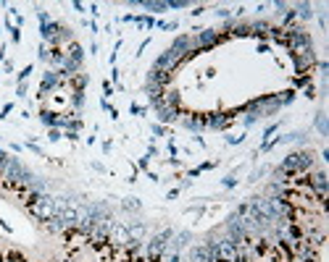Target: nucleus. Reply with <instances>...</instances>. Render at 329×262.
<instances>
[{
    "label": "nucleus",
    "instance_id": "1",
    "mask_svg": "<svg viewBox=\"0 0 329 262\" xmlns=\"http://www.w3.org/2000/svg\"><path fill=\"white\" fill-rule=\"evenodd\" d=\"M284 171V176H292V173H308L313 168V155L311 152H292L287 155L284 162L279 165Z\"/></svg>",
    "mask_w": 329,
    "mask_h": 262
},
{
    "label": "nucleus",
    "instance_id": "2",
    "mask_svg": "<svg viewBox=\"0 0 329 262\" xmlns=\"http://www.w3.org/2000/svg\"><path fill=\"white\" fill-rule=\"evenodd\" d=\"M284 45L290 47L292 53H300V50H306V47H311V37H308L306 29L292 26V29H284Z\"/></svg>",
    "mask_w": 329,
    "mask_h": 262
},
{
    "label": "nucleus",
    "instance_id": "3",
    "mask_svg": "<svg viewBox=\"0 0 329 262\" xmlns=\"http://www.w3.org/2000/svg\"><path fill=\"white\" fill-rule=\"evenodd\" d=\"M198 34H195L192 40V47H198V53H208L211 47H216L221 42V34L213 32V29H195Z\"/></svg>",
    "mask_w": 329,
    "mask_h": 262
},
{
    "label": "nucleus",
    "instance_id": "4",
    "mask_svg": "<svg viewBox=\"0 0 329 262\" xmlns=\"http://www.w3.org/2000/svg\"><path fill=\"white\" fill-rule=\"evenodd\" d=\"M171 228H166V231H161L156 239L148 244V254H150V260L153 262H158L161 257H164V252H166V244H169V239H171Z\"/></svg>",
    "mask_w": 329,
    "mask_h": 262
},
{
    "label": "nucleus",
    "instance_id": "5",
    "mask_svg": "<svg viewBox=\"0 0 329 262\" xmlns=\"http://www.w3.org/2000/svg\"><path fill=\"white\" fill-rule=\"evenodd\" d=\"M292 60H295L298 74H306V71H311L319 63L316 55H313V47H306V50H300V53H292Z\"/></svg>",
    "mask_w": 329,
    "mask_h": 262
},
{
    "label": "nucleus",
    "instance_id": "6",
    "mask_svg": "<svg viewBox=\"0 0 329 262\" xmlns=\"http://www.w3.org/2000/svg\"><path fill=\"white\" fill-rule=\"evenodd\" d=\"M192 50V37H187V34H182V37H177L171 42V47H169V53L174 55V58H187V53Z\"/></svg>",
    "mask_w": 329,
    "mask_h": 262
},
{
    "label": "nucleus",
    "instance_id": "7",
    "mask_svg": "<svg viewBox=\"0 0 329 262\" xmlns=\"http://www.w3.org/2000/svg\"><path fill=\"white\" fill-rule=\"evenodd\" d=\"M179 58H174V55L166 50V53H161L158 58H156V63H153V68L156 71H166V74H174V71H177V66H179Z\"/></svg>",
    "mask_w": 329,
    "mask_h": 262
},
{
    "label": "nucleus",
    "instance_id": "8",
    "mask_svg": "<svg viewBox=\"0 0 329 262\" xmlns=\"http://www.w3.org/2000/svg\"><path fill=\"white\" fill-rule=\"evenodd\" d=\"M24 173H26V168L19 162V158H11L8 165H5V171H3V176L8 181H24Z\"/></svg>",
    "mask_w": 329,
    "mask_h": 262
},
{
    "label": "nucleus",
    "instance_id": "9",
    "mask_svg": "<svg viewBox=\"0 0 329 262\" xmlns=\"http://www.w3.org/2000/svg\"><path fill=\"white\" fill-rule=\"evenodd\" d=\"M308 186H313V192H316V197H319V200H324V197H327V189H329V183H327V176H324V171L313 173L311 179H308Z\"/></svg>",
    "mask_w": 329,
    "mask_h": 262
},
{
    "label": "nucleus",
    "instance_id": "10",
    "mask_svg": "<svg viewBox=\"0 0 329 262\" xmlns=\"http://www.w3.org/2000/svg\"><path fill=\"white\" fill-rule=\"evenodd\" d=\"M229 123H232V116H227V113H208L206 116V126H211V129H227Z\"/></svg>",
    "mask_w": 329,
    "mask_h": 262
},
{
    "label": "nucleus",
    "instance_id": "11",
    "mask_svg": "<svg viewBox=\"0 0 329 262\" xmlns=\"http://www.w3.org/2000/svg\"><path fill=\"white\" fill-rule=\"evenodd\" d=\"M182 126H185V129H190V131H195V134H200L203 129H206V116H195V113H190V116L182 121Z\"/></svg>",
    "mask_w": 329,
    "mask_h": 262
},
{
    "label": "nucleus",
    "instance_id": "12",
    "mask_svg": "<svg viewBox=\"0 0 329 262\" xmlns=\"http://www.w3.org/2000/svg\"><path fill=\"white\" fill-rule=\"evenodd\" d=\"M58 84H61V71H47V74L43 76V84H40V92L45 95L47 89L58 87Z\"/></svg>",
    "mask_w": 329,
    "mask_h": 262
},
{
    "label": "nucleus",
    "instance_id": "13",
    "mask_svg": "<svg viewBox=\"0 0 329 262\" xmlns=\"http://www.w3.org/2000/svg\"><path fill=\"white\" fill-rule=\"evenodd\" d=\"M156 116L161 123H174L179 118V110L177 108H161V110H156Z\"/></svg>",
    "mask_w": 329,
    "mask_h": 262
},
{
    "label": "nucleus",
    "instance_id": "14",
    "mask_svg": "<svg viewBox=\"0 0 329 262\" xmlns=\"http://www.w3.org/2000/svg\"><path fill=\"white\" fill-rule=\"evenodd\" d=\"M171 74H166V71H156L150 68V76H148V84H158V87H164V84H169Z\"/></svg>",
    "mask_w": 329,
    "mask_h": 262
},
{
    "label": "nucleus",
    "instance_id": "15",
    "mask_svg": "<svg viewBox=\"0 0 329 262\" xmlns=\"http://www.w3.org/2000/svg\"><path fill=\"white\" fill-rule=\"evenodd\" d=\"M90 236H93V242H106V236H108V225H106V223H95L93 231H90Z\"/></svg>",
    "mask_w": 329,
    "mask_h": 262
},
{
    "label": "nucleus",
    "instance_id": "16",
    "mask_svg": "<svg viewBox=\"0 0 329 262\" xmlns=\"http://www.w3.org/2000/svg\"><path fill=\"white\" fill-rule=\"evenodd\" d=\"M192 262H211V254H208V246H195L192 249Z\"/></svg>",
    "mask_w": 329,
    "mask_h": 262
},
{
    "label": "nucleus",
    "instance_id": "17",
    "mask_svg": "<svg viewBox=\"0 0 329 262\" xmlns=\"http://www.w3.org/2000/svg\"><path fill=\"white\" fill-rule=\"evenodd\" d=\"M40 121H43L45 126H50V129H58V121H61V118L55 116V113H50V110H43V113H40Z\"/></svg>",
    "mask_w": 329,
    "mask_h": 262
},
{
    "label": "nucleus",
    "instance_id": "18",
    "mask_svg": "<svg viewBox=\"0 0 329 262\" xmlns=\"http://www.w3.org/2000/svg\"><path fill=\"white\" fill-rule=\"evenodd\" d=\"M269 29H271V26L266 24V21H256V24H250V34H256V37H266Z\"/></svg>",
    "mask_w": 329,
    "mask_h": 262
},
{
    "label": "nucleus",
    "instance_id": "19",
    "mask_svg": "<svg viewBox=\"0 0 329 262\" xmlns=\"http://www.w3.org/2000/svg\"><path fill=\"white\" fill-rule=\"evenodd\" d=\"M69 60H74V63H79L82 66V58H85V53H82V47L76 45V42H71V47H69V55H66Z\"/></svg>",
    "mask_w": 329,
    "mask_h": 262
},
{
    "label": "nucleus",
    "instance_id": "20",
    "mask_svg": "<svg viewBox=\"0 0 329 262\" xmlns=\"http://www.w3.org/2000/svg\"><path fill=\"white\" fill-rule=\"evenodd\" d=\"M87 74H76V76H71V84H74V89L76 92H85V87H87Z\"/></svg>",
    "mask_w": 329,
    "mask_h": 262
},
{
    "label": "nucleus",
    "instance_id": "21",
    "mask_svg": "<svg viewBox=\"0 0 329 262\" xmlns=\"http://www.w3.org/2000/svg\"><path fill=\"white\" fill-rule=\"evenodd\" d=\"M164 102H166V108H177L179 110V102H182L179 92H169V95L164 97Z\"/></svg>",
    "mask_w": 329,
    "mask_h": 262
},
{
    "label": "nucleus",
    "instance_id": "22",
    "mask_svg": "<svg viewBox=\"0 0 329 262\" xmlns=\"http://www.w3.org/2000/svg\"><path fill=\"white\" fill-rule=\"evenodd\" d=\"M232 34H235V37H248V34H250V24H242V21H237L235 29H232Z\"/></svg>",
    "mask_w": 329,
    "mask_h": 262
},
{
    "label": "nucleus",
    "instance_id": "23",
    "mask_svg": "<svg viewBox=\"0 0 329 262\" xmlns=\"http://www.w3.org/2000/svg\"><path fill=\"white\" fill-rule=\"evenodd\" d=\"M50 60H53V63H55V66H58V68H64V63H66V55L61 53L58 47H55V50L50 53Z\"/></svg>",
    "mask_w": 329,
    "mask_h": 262
},
{
    "label": "nucleus",
    "instance_id": "24",
    "mask_svg": "<svg viewBox=\"0 0 329 262\" xmlns=\"http://www.w3.org/2000/svg\"><path fill=\"white\" fill-rule=\"evenodd\" d=\"M298 16H300V19H311V16H313L311 5H308V3H300V5H298Z\"/></svg>",
    "mask_w": 329,
    "mask_h": 262
},
{
    "label": "nucleus",
    "instance_id": "25",
    "mask_svg": "<svg viewBox=\"0 0 329 262\" xmlns=\"http://www.w3.org/2000/svg\"><path fill=\"white\" fill-rule=\"evenodd\" d=\"M71 102H74V108H76V110H82V105H85V92H74Z\"/></svg>",
    "mask_w": 329,
    "mask_h": 262
},
{
    "label": "nucleus",
    "instance_id": "26",
    "mask_svg": "<svg viewBox=\"0 0 329 262\" xmlns=\"http://www.w3.org/2000/svg\"><path fill=\"white\" fill-rule=\"evenodd\" d=\"M269 34H271V37H274L277 42H282V45H284V29H274V26H271Z\"/></svg>",
    "mask_w": 329,
    "mask_h": 262
},
{
    "label": "nucleus",
    "instance_id": "27",
    "mask_svg": "<svg viewBox=\"0 0 329 262\" xmlns=\"http://www.w3.org/2000/svg\"><path fill=\"white\" fill-rule=\"evenodd\" d=\"M292 100H295V92H284V95L279 97V105H290Z\"/></svg>",
    "mask_w": 329,
    "mask_h": 262
},
{
    "label": "nucleus",
    "instance_id": "28",
    "mask_svg": "<svg viewBox=\"0 0 329 262\" xmlns=\"http://www.w3.org/2000/svg\"><path fill=\"white\" fill-rule=\"evenodd\" d=\"M8 160H11V155H8V152H3V150H0V173H3V171H5V165H8Z\"/></svg>",
    "mask_w": 329,
    "mask_h": 262
},
{
    "label": "nucleus",
    "instance_id": "29",
    "mask_svg": "<svg viewBox=\"0 0 329 262\" xmlns=\"http://www.w3.org/2000/svg\"><path fill=\"white\" fill-rule=\"evenodd\" d=\"M187 242H190V231H182L179 233V242H177V249H179V246H185Z\"/></svg>",
    "mask_w": 329,
    "mask_h": 262
},
{
    "label": "nucleus",
    "instance_id": "30",
    "mask_svg": "<svg viewBox=\"0 0 329 262\" xmlns=\"http://www.w3.org/2000/svg\"><path fill=\"white\" fill-rule=\"evenodd\" d=\"M166 5H169V8H185V0H169V3H166Z\"/></svg>",
    "mask_w": 329,
    "mask_h": 262
},
{
    "label": "nucleus",
    "instance_id": "31",
    "mask_svg": "<svg viewBox=\"0 0 329 262\" xmlns=\"http://www.w3.org/2000/svg\"><path fill=\"white\" fill-rule=\"evenodd\" d=\"M8 262H24V257H22L19 252H11V254H8Z\"/></svg>",
    "mask_w": 329,
    "mask_h": 262
},
{
    "label": "nucleus",
    "instance_id": "32",
    "mask_svg": "<svg viewBox=\"0 0 329 262\" xmlns=\"http://www.w3.org/2000/svg\"><path fill=\"white\" fill-rule=\"evenodd\" d=\"M37 16H40V24H43V26H45V24H50V16H47V13H45V11H40V13H37Z\"/></svg>",
    "mask_w": 329,
    "mask_h": 262
},
{
    "label": "nucleus",
    "instance_id": "33",
    "mask_svg": "<svg viewBox=\"0 0 329 262\" xmlns=\"http://www.w3.org/2000/svg\"><path fill=\"white\" fill-rule=\"evenodd\" d=\"M8 32H11L13 42H19V40H22V34H19V29H16V26H8Z\"/></svg>",
    "mask_w": 329,
    "mask_h": 262
},
{
    "label": "nucleus",
    "instance_id": "34",
    "mask_svg": "<svg viewBox=\"0 0 329 262\" xmlns=\"http://www.w3.org/2000/svg\"><path fill=\"white\" fill-rule=\"evenodd\" d=\"M316 126H319V131H321V134H324V131H327V123H324V116H319V118H316Z\"/></svg>",
    "mask_w": 329,
    "mask_h": 262
},
{
    "label": "nucleus",
    "instance_id": "35",
    "mask_svg": "<svg viewBox=\"0 0 329 262\" xmlns=\"http://www.w3.org/2000/svg\"><path fill=\"white\" fill-rule=\"evenodd\" d=\"M29 74H32V66H26V68L22 71V74H19V81H24V79H26V76H29Z\"/></svg>",
    "mask_w": 329,
    "mask_h": 262
},
{
    "label": "nucleus",
    "instance_id": "36",
    "mask_svg": "<svg viewBox=\"0 0 329 262\" xmlns=\"http://www.w3.org/2000/svg\"><path fill=\"white\" fill-rule=\"evenodd\" d=\"M229 13H232L229 8H219V11H216V16H221V19H229Z\"/></svg>",
    "mask_w": 329,
    "mask_h": 262
},
{
    "label": "nucleus",
    "instance_id": "37",
    "mask_svg": "<svg viewBox=\"0 0 329 262\" xmlns=\"http://www.w3.org/2000/svg\"><path fill=\"white\" fill-rule=\"evenodd\" d=\"M50 141H58L61 139V134H58V129H50V137H47Z\"/></svg>",
    "mask_w": 329,
    "mask_h": 262
},
{
    "label": "nucleus",
    "instance_id": "38",
    "mask_svg": "<svg viewBox=\"0 0 329 262\" xmlns=\"http://www.w3.org/2000/svg\"><path fill=\"white\" fill-rule=\"evenodd\" d=\"M19 97H26V84L19 81Z\"/></svg>",
    "mask_w": 329,
    "mask_h": 262
},
{
    "label": "nucleus",
    "instance_id": "39",
    "mask_svg": "<svg viewBox=\"0 0 329 262\" xmlns=\"http://www.w3.org/2000/svg\"><path fill=\"white\" fill-rule=\"evenodd\" d=\"M292 19H295V11H287V13H284V24H290Z\"/></svg>",
    "mask_w": 329,
    "mask_h": 262
},
{
    "label": "nucleus",
    "instance_id": "40",
    "mask_svg": "<svg viewBox=\"0 0 329 262\" xmlns=\"http://www.w3.org/2000/svg\"><path fill=\"white\" fill-rule=\"evenodd\" d=\"M153 134H156V137H164V126L156 123V126H153Z\"/></svg>",
    "mask_w": 329,
    "mask_h": 262
},
{
    "label": "nucleus",
    "instance_id": "41",
    "mask_svg": "<svg viewBox=\"0 0 329 262\" xmlns=\"http://www.w3.org/2000/svg\"><path fill=\"white\" fill-rule=\"evenodd\" d=\"M235 183H237V181L232 179V176H229V179H224V186H227V189H232V186H235Z\"/></svg>",
    "mask_w": 329,
    "mask_h": 262
},
{
    "label": "nucleus",
    "instance_id": "42",
    "mask_svg": "<svg viewBox=\"0 0 329 262\" xmlns=\"http://www.w3.org/2000/svg\"><path fill=\"white\" fill-rule=\"evenodd\" d=\"M279 129V123H274V126H269V129H266V134H263V137H271V134H274Z\"/></svg>",
    "mask_w": 329,
    "mask_h": 262
},
{
    "label": "nucleus",
    "instance_id": "43",
    "mask_svg": "<svg viewBox=\"0 0 329 262\" xmlns=\"http://www.w3.org/2000/svg\"><path fill=\"white\" fill-rule=\"evenodd\" d=\"M169 262H179V252H177V254H171V260H169Z\"/></svg>",
    "mask_w": 329,
    "mask_h": 262
},
{
    "label": "nucleus",
    "instance_id": "44",
    "mask_svg": "<svg viewBox=\"0 0 329 262\" xmlns=\"http://www.w3.org/2000/svg\"><path fill=\"white\" fill-rule=\"evenodd\" d=\"M0 262H3V257H0Z\"/></svg>",
    "mask_w": 329,
    "mask_h": 262
}]
</instances>
